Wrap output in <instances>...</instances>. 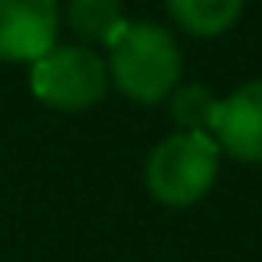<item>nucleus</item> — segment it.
I'll return each instance as SVG.
<instances>
[{
    "instance_id": "obj_1",
    "label": "nucleus",
    "mask_w": 262,
    "mask_h": 262,
    "mask_svg": "<svg viewBox=\"0 0 262 262\" xmlns=\"http://www.w3.org/2000/svg\"><path fill=\"white\" fill-rule=\"evenodd\" d=\"M183 58L169 29L155 22H126L108 43V79L137 104H158L180 86Z\"/></svg>"
},
{
    "instance_id": "obj_2",
    "label": "nucleus",
    "mask_w": 262,
    "mask_h": 262,
    "mask_svg": "<svg viewBox=\"0 0 262 262\" xmlns=\"http://www.w3.org/2000/svg\"><path fill=\"white\" fill-rule=\"evenodd\" d=\"M215 169H219V144L208 133L180 129L158 140V147L147 155L144 180L151 198L172 208H187L212 190Z\"/></svg>"
},
{
    "instance_id": "obj_3",
    "label": "nucleus",
    "mask_w": 262,
    "mask_h": 262,
    "mask_svg": "<svg viewBox=\"0 0 262 262\" xmlns=\"http://www.w3.org/2000/svg\"><path fill=\"white\" fill-rule=\"evenodd\" d=\"M108 83H112L108 61L94 54V47H79V43H65V47L54 43L43 58L33 61L29 72V86L36 101L58 112H83L97 104Z\"/></svg>"
},
{
    "instance_id": "obj_4",
    "label": "nucleus",
    "mask_w": 262,
    "mask_h": 262,
    "mask_svg": "<svg viewBox=\"0 0 262 262\" xmlns=\"http://www.w3.org/2000/svg\"><path fill=\"white\" fill-rule=\"evenodd\" d=\"M58 26V0H0V58L33 65L54 47Z\"/></svg>"
},
{
    "instance_id": "obj_5",
    "label": "nucleus",
    "mask_w": 262,
    "mask_h": 262,
    "mask_svg": "<svg viewBox=\"0 0 262 262\" xmlns=\"http://www.w3.org/2000/svg\"><path fill=\"white\" fill-rule=\"evenodd\" d=\"M212 140L237 162H262V79L237 86L226 101H215Z\"/></svg>"
},
{
    "instance_id": "obj_6",
    "label": "nucleus",
    "mask_w": 262,
    "mask_h": 262,
    "mask_svg": "<svg viewBox=\"0 0 262 262\" xmlns=\"http://www.w3.org/2000/svg\"><path fill=\"white\" fill-rule=\"evenodd\" d=\"M172 22L190 36H219L226 33L241 11L244 0H165Z\"/></svg>"
},
{
    "instance_id": "obj_7",
    "label": "nucleus",
    "mask_w": 262,
    "mask_h": 262,
    "mask_svg": "<svg viewBox=\"0 0 262 262\" xmlns=\"http://www.w3.org/2000/svg\"><path fill=\"white\" fill-rule=\"evenodd\" d=\"M65 22L86 43H112L126 26L119 0H69Z\"/></svg>"
},
{
    "instance_id": "obj_8",
    "label": "nucleus",
    "mask_w": 262,
    "mask_h": 262,
    "mask_svg": "<svg viewBox=\"0 0 262 262\" xmlns=\"http://www.w3.org/2000/svg\"><path fill=\"white\" fill-rule=\"evenodd\" d=\"M212 108H215V97H212L205 86H198V83L172 90V119H176L180 129H187V133H208Z\"/></svg>"
}]
</instances>
